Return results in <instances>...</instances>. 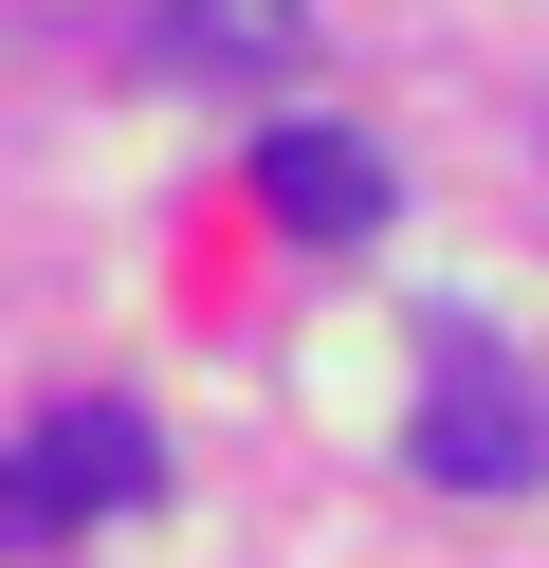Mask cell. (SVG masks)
I'll use <instances>...</instances> for the list:
<instances>
[{"label": "cell", "mask_w": 549, "mask_h": 568, "mask_svg": "<svg viewBox=\"0 0 549 568\" xmlns=\"http://www.w3.org/2000/svg\"><path fill=\"white\" fill-rule=\"evenodd\" d=\"M312 55V0H146V74L183 92H275Z\"/></svg>", "instance_id": "1"}, {"label": "cell", "mask_w": 549, "mask_h": 568, "mask_svg": "<svg viewBox=\"0 0 549 568\" xmlns=\"http://www.w3.org/2000/svg\"><path fill=\"white\" fill-rule=\"evenodd\" d=\"M421 477H439V495H531V477H549V404L439 385V404H421Z\"/></svg>", "instance_id": "2"}, {"label": "cell", "mask_w": 549, "mask_h": 568, "mask_svg": "<svg viewBox=\"0 0 549 568\" xmlns=\"http://www.w3.org/2000/svg\"><path fill=\"white\" fill-rule=\"evenodd\" d=\"M256 202H275L293 239H385V148H348V129H275V148H256Z\"/></svg>", "instance_id": "3"}, {"label": "cell", "mask_w": 549, "mask_h": 568, "mask_svg": "<svg viewBox=\"0 0 549 568\" xmlns=\"http://www.w3.org/2000/svg\"><path fill=\"white\" fill-rule=\"evenodd\" d=\"M37 440H55V477H73V495H146V477H165V458H146V422H110V404H55Z\"/></svg>", "instance_id": "4"}, {"label": "cell", "mask_w": 549, "mask_h": 568, "mask_svg": "<svg viewBox=\"0 0 549 568\" xmlns=\"http://www.w3.org/2000/svg\"><path fill=\"white\" fill-rule=\"evenodd\" d=\"M73 514H92V495L55 477V440H19V458H0V550H73Z\"/></svg>", "instance_id": "5"}]
</instances>
